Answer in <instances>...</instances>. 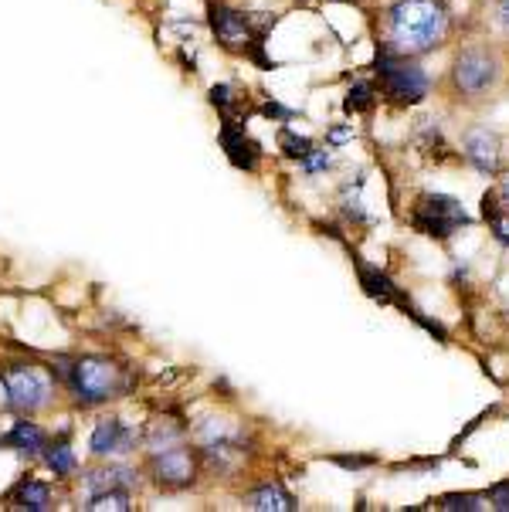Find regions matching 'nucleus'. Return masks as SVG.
Here are the masks:
<instances>
[{
	"instance_id": "11",
	"label": "nucleus",
	"mask_w": 509,
	"mask_h": 512,
	"mask_svg": "<svg viewBox=\"0 0 509 512\" xmlns=\"http://www.w3.org/2000/svg\"><path fill=\"white\" fill-rule=\"evenodd\" d=\"M218 140H221V150L228 153L231 167H238V170H245V173L258 170V163H262V150H258L255 140H248L245 126H241L238 119H221Z\"/></svg>"
},
{
	"instance_id": "14",
	"label": "nucleus",
	"mask_w": 509,
	"mask_h": 512,
	"mask_svg": "<svg viewBox=\"0 0 509 512\" xmlns=\"http://www.w3.org/2000/svg\"><path fill=\"white\" fill-rule=\"evenodd\" d=\"M7 502H11L14 509L48 512V509H55V492H51L48 482L34 479V475H24V479H17L14 489L7 492Z\"/></svg>"
},
{
	"instance_id": "20",
	"label": "nucleus",
	"mask_w": 509,
	"mask_h": 512,
	"mask_svg": "<svg viewBox=\"0 0 509 512\" xmlns=\"http://www.w3.org/2000/svg\"><path fill=\"white\" fill-rule=\"evenodd\" d=\"M85 512H129L133 509V492L129 489H102L96 496H85Z\"/></svg>"
},
{
	"instance_id": "3",
	"label": "nucleus",
	"mask_w": 509,
	"mask_h": 512,
	"mask_svg": "<svg viewBox=\"0 0 509 512\" xmlns=\"http://www.w3.org/2000/svg\"><path fill=\"white\" fill-rule=\"evenodd\" d=\"M207 24H211L214 41L231 51V55H245L258 65H269L265 58V34L275 28V14H248L228 4H207Z\"/></svg>"
},
{
	"instance_id": "21",
	"label": "nucleus",
	"mask_w": 509,
	"mask_h": 512,
	"mask_svg": "<svg viewBox=\"0 0 509 512\" xmlns=\"http://www.w3.org/2000/svg\"><path fill=\"white\" fill-rule=\"evenodd\" d=\"M482 218L489 221V228H493L496 241L509 245V207L499 201V194H486V197H482Z\"/></svg>"
},
{
	"instance_id": "26",
	"label": "nucleus",
	"mask_w": 509,
	"mask_h": 512,
	"mask_svg": "<svg viewBox=\"0 0 509 512\" xmlns=\"http://www.w3.org/2000/svg\"><path fill=\"white\" fill-rule=\"evenodd\" d=\"M489 502H493V509H499V512H509V482H499V485H493L489 489V496H486Z\"/></svg>"
},
{
	"instance_id": "12",
	"label": "nucleus",
	"mask_w": 509,
	"mask_h": 512,
	"mask_svg": "<svg viewBox=\"0 0 509 512\" xmlns=\"http://www.w3.org/2000/svg\"><path fill=\"white\" fill-rule=\"evenodd\" d=\"M462 156L472 163L479 173H496L499 170V136L489 126H469L462 136Z\"/></svg>"
},
{
	"instance_id": "19",
	"label": "nucleus",
	"mask_w": 509,
	"mask_h": 512,
	"mask_svg": "<svg viewBox=\"0 0 509 512\" xmlns=\"http://www.w3.org/2000/svg\"><path fill=\"white\" fill-rule=\"evenodd\" d=\"M207 99H211V106L221 112V119H238L241 112H245V95H241L238 85H231V82L211 85Z\"/></svg>"
},
{
	"instance_id": "15",
	"label": "nucleus",
	"mask_w": 509,
	"mask_h": 512,
	"mask_svg": "<svg viewBox=\"0 0 509 512\" xmlns=\"http://www.w3.org/2000/svg\"><path fill=\"white\" fill-rule=\"evenodd\" d=\"M45 465L51 468L55 479H72L79 472V455L72 451V431H62L58 438H48V448L41 451Z\"/></svg>"
},
{
	"instance_id": "30",
	"label": "nucleus",
	"mask_w": 509,
	"mask_h": 512,
	"mask_svg": "<svg viewBox=\"0 0 509 512\" xmlns=\"http://www.w3.org/2000/svg\"><path fill=\"white\" fill-rule=\"evenodd\" d=\"M336 465H343V468H364V465H370V458H336Z\"/></svg>"
},
{
	"instance_id": "16",
	"label": "nucleus",
	"mask_w": 509,
	"mask_h": 512,
	"mask_svg": "<svg viewBox=\"0 0 509 512\" xmlns=\"http://www.w3.org/2000/svg\"><path fill=\"white\" fill-rule=\"evenodd\" d=\"M245 509H252V512H292L296 509V499L286 492V485L265 482L252 492H245Z\"/></svg>"
},
{
	"instance_id": "9",
	"label": "nucleus",
	"mask_w": 509,
	"mask_h": 512,
	"mask_svg": "<svg viewBox=\"0 0 509 512\" xmlns=\"http://www.w3.org/2000/svg\"><path fill=\"white\" fill-rule=\"evenodd\" d=\"M136 448H143V431L136 424H126L119 418H102L89 435V455L96 458H119L133 455Z\"/></svg>"
},
{
	"instance_id": "10",
	"label": "nucleus",
	"mask_w": 509,
	"mask_h": 512,
	"mask_svg": "<svg viewBox=\"0 0 509 512\" xmlns=\"http://www.w3.org/2000/svg\"><path fill=\"white\" fill-rule=\"evenodd\" d=\"M140 479H143L140 468L109 462V458H99V465L82 468L79 485H82L85 496H96V492H102V489H129V492H136V489H140Z\"/></svg>"
},
{
	"instance_id": "23",
	"label": "nucleus",
	"mask_w": 509,
	"mask_h": 512,
	"mask_svg": "<svg viewBox=\"0 0 509 512\" xmlns=\"http://www.w3.org/2000/svg\"><path fill=\"white\" fill-rule=\"evenodd\" d=\"M279 150L289 156V160H303V156L313 150V140H306V136H299L296 129L282 126L279 129Z\"/></svg>"
},
{
	"instance_id": "7",
	"label": "nucleus",
	"mask_w": 509,
	"mask_h": 512,
	"mask_svg": "<svg viewBox=\"0 0 509 512\" xmlns=\"http://www.w3.org/2000/svg\"><path fill=\"white\" fill-rule=\"evenodd\" d=\"M143 475L153 482V489L167 492V496H177V492L194 489L197 479H201V455L191 451L187 441H180L174 448H163V451H150L143 465Z\"/></svg>"
},
{
	"instance_id": "24",
	"label": "nucleus",
	"mask_w": 509,
	"mask_h": 512,
	"mask_svg": "<svg viewBox=\"0 0 509 512\" xmlns=\"http://www.w3.org/2000/svg\"><path fill=\"white\" fill-rule=\"evenodd\" d=\"M486 496H445L438 499V509H448V512H476V509H486Z\"/></svg>"
},
{
	"instance_id": "5",
	"label": "nucleus",
	"mask_w": 509,
	"mask_h": 512,
	"mask_svg": "<svg viewBox=\"0 0 509 512\" xmlns=\"http://www.w3.org/2000/svg\"><path fill=\"white\" fill-rule=\"evenodd\" d=\"M377 82H381V92L391 106H418V102L428 99V75L425 68L418 65V58L408 55H394L391 48L377 45Z\"/></svg>"
},
{
	"instance_id": "8",
	"label": "nucleus",
	"mask_w": 509,
	"mask_h": 512,
	"mask_svg": "<svg viewBox=\"0 0 509 512\" xmlns=\"http://www.w3.org/2000/svg\"><path fill=\"white\" fill-rule=\"evenodd\" d=\"M411 224L421 234H428V238L448 241L455 231L469 224V214L462 211L459 201H452V197H445V194H421L418 201H414Z\"/></svg>"
},
{
	"instance_id": "22",
	"label": "nucleus",
	"mask_w": 509,
	"mask_h": 512,
	"mask_svg": "<svg viewBox=\"0 0 509 512\" xmlns=\"http://www.w3.org/2000/svg\"><path fill=\"white\" fill-rule=\"evenodd\" d=\"M377 106V89L370 82H353L347 99H343V109L350 112V116H360V112H370Z\"/></svg>"
},
{
	"instance_id": "31",
	"label": "nucleus",
	"mask_w": 509,
	"mask_h": 512,
	"mask_svg": "<svg viewBox=\"0 0 509 512\" xmlns=\"http://www.w3.org/2000/svg\"><path fill=\"white\" fill-rule=\"evenodd\" d=\"M496 194H499V201H503V204L509 207V173H503V180H499V190H496Z\"/></svg>"
},
{
	"instance_id": "28",
	"label": "nucleus",
	"mask_w": 509,
	"mask_h": 512,
	"mask_svg": "<svg viewBox=\"0 0 509 512\" xmlns=\"http://www.w3.org/2000/svg\"><path fill=\"white\" fill-rule=\"evenodd\" d=\"M350 136H353V126H336V129H330V136H326V140L336 146V143H347Z\"/></svg>"
},
{
	"instance_id": "29",
	"label": "nucleus",
	"mask_w": 509,
	"mask_h": 512,
	"mask_svg": "<svg viewBox=\"0 0 509 512\" xmlns=\"http://www.w3.org/2000/svg\"><path fill=\"white\" fill-rule=\"evenodd\" d=\"M496 21H499V28L509 31V0H499L496 4Z\"/></svg>"
},
{
	"instance_id": "1",
	"label": "nucleus",
	"mask_w": 509,
	"mask_h": 512,
	"mask_svg": "<svg viewBox=\"0 0 509 512\" xmlns=\"http://www.w3.org/2000/svg\"><path fill=\"white\" fill-rule=\"evenodd\" d=\"M51 373L68 390L79 411H96L133 390V370L123 360L106 353H82V357H55Z\"/></svg>"
},
{
	"instance_id": "27",
	"label": "nucleus",
	"mask_w": 509,
	"mask_h": 512,
	"mask_svg": "<svg viewBox=\"0 0 509 512\" xmlns=\"http://www.w3.org/2000/svg\"><path fill=\"white\" fill-rule=\"evenodd\" d=\"M262 116H269V119H279V123H289V119H296V112H292V109H286V106H282V102H265V106H262Z\"/></svg>"
},
{
	"instance_id": "18",
	"label": "nucleus",
	"mask_w": 509,
	"mask_h": 512,
	"mask_svg": "<svg viewBox=\"0 0 509 512\" xmlns=\"http://www.w3.org/2000/svg\"><path fill=\"white\" fill-rule=\"evenodd\" d=\"M357 268H360V285H364V292L370 295V299H377V302H398L401 309H411L408 302L401 299L398 285L387 279L384 272H377V268H370L364 262H357Z\"/></svg>"
},
{
	"instance_id": "32",
	"label": "nucleus",
	"mask_w": 509,
	"mask_h": 512,
	"mask_svg": "<svg viewBox=\"0 0 509 512\" xmlns=\"http://www.w3.org/2000/svg\"><path fill=\"white\" fill-rule=\"evenodd\" d=\"M303 4H306V0H303Z\"/></svg>"
},
{
	"instance_id": "6",
	"label": "nucleus",
	"mask_w": 509,
	"mask_h": 512,
	"mask_svg": "<svg viewBox=\"0 0 509 512\" xmlns=\"http://www.w3.org/2000/svg\"><path fill=\"white\" fill-rule=\"evenodd\" d=\"M499 78H503V62H499L496 48L489 45H472L459 51V58L452 62V92L459 95L462 102H479L486 99L489 92H496Z\"/></svg>"
},
{
	"instance_id": "17",
	"label": "nucleus",
	"mask_w": 509,
	"mask_h": 512,
	"mask_svg": "<svg viewBox=\"0 0 509 512\" xmlns=\"http://www.w3.org/2000/svg\"><path fill=\"white\" fill-rule=\"evenodd\" d=\"M180 441H187V428L174 418H157L153 424H146V431H143L146 455H150V451L174 448V445H180Z\"/></svg>"
},
{
	"instance_id": "4",
	"label": "nucleus",
	"mask_w": 509,
	"mask_h": 512,
	"mask_svg": "<svg viewBox=\"0 0 509 512\" xmlns=\"http://www.w3.org/2000/svg\"><path fill=\"white\" fill-rule=\"evenodd\" d=\"M0 387H4V407L17 418H34L55 404L58 380L55 373L28 360L0 363Z\"/></svg>"
},
{
	"instance_id": "2",
	"label": "nucleus",
	"mask_w": 509,
	"mask_h": 512,
	"mask_svg": "<svg viewBox=\"0 0 509 512\" xmlns=\"http://www.w3.org/2000/svg\"><path fill=\"white\" fill-rule=\"evenodd\" d=\"M448 38V11L442 0H398L384 14V48L421 58Z\"/></svg>"
},
{
	"instance_id": "25",
	"label": "nucleus",
	"mask_w": 509,
	"mask_h": 512,
	"mask_svg": "<svg viewBox=\"0 0 509 512\" xmlns=\"http://www.w3.org/2000/svg\"><path fill=\"white\" fill-rule=\"evenodd\" d=\"M299 163H303V170H306V173H323V170H330V167H333V156L326 153V150H316V146H313V150H309Z\"/></svg>"
},
{
	"instance_id": "13",
	"label": "nucleus",
	"mask_w": 509,
	"mask_h": 512,
	"mask_svg": "<svg viewBox=\"0 0 509 512\" xmlns=\"http://www.w3.org/2000/svg\"><path fill=\"white\" fill-rule=\"evenodd\" d=\"M0 445L17 451V455H28V458H38L41 451L48 448V431L41 424H34L31 418H17L11 424L7 435H0Z\"/></svg>"
}]
</instances>
